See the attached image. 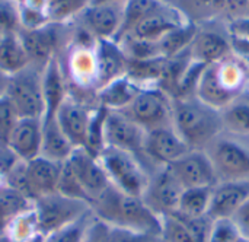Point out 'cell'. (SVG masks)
<instances>
[{
  "label": "cell",
  "instance_id": "bcb514c9",
  "mask_svg": "<svg viewBox=\"0 0 249 242\" xmlns=\"http://www.w3.org/2000/svg\"><path fill=\"white\" fill-rule=\"evenodd\" d=\"M9 79H10V76L6 74L3 70H0V98L6 95V91L9 86Z\"/></svg>",
  "mask_w": 249,
  "mask_h": 242
},
{
  "label": "cell",
  "instance_id": "484cf974",
  "mask_svg": "<svg viewBox=\"0 0 249 242\" xmlns=\"http://www.w3.org/2000/svg\"><path fill=\"white\" fill-rule=\"evenodd\" d=\"M26 66H29V57L19 34L10 32L3 35L0 41V70L12 76Z\"/></svg>",
  "mask_w": 249,
  "mask_h": 242
},
{
  "label": "cell",
  "instance_id": "e575fe53",
  "mask_svg": "<svg viewBox=\"0 0 249 242\" xmlns=\"http://www.w3.org/2000/svg\"><path fill=\"white\" fill-rule=\"evenodd\" d=\"M20 29V4L15 0H0V34L6 35Z\"/></svg>",
  "mask_w": 249,
  "mask_h": 242
},
{
  "label": "cell",
  "instance_id": "680465c9",
  "mask_svg": "<svg viewBox=\"0 0 249 242\" xmlns=\"http://www.w3.org/2000/svg\"><path fill=\"white\" fill-rule=\"evenodd\" d=\"M1 37H3V35H1V34H0V41H1Z\"/></svg>",
  "mask_w": 249,
  "mask_h": 242
},
{
  "label": "cell",
  "instance_id": "f35d334b",
  "mask_svg": "<svg viewBox=\"0 0 249 242\" xmlns=\"http://www.w3.org/2000/svg\"><path fill=\"white\" fill-rule=\"evenodd\" d=\"M162 240L166 242H198L175 215L162 218Z\"/></svg>",
  "mask_w": 249,
  "mask_h": 242
},
{
  "label": "cell",
  "instance_id": "ee69618b",
  "mask_svg": "<svg viewBox=\"0 0 249 242\" xmlns=\"http://www.w3.org/2000/svg\"><path fill=\"white\" fill-rule=\"evenodd\" d=\"M85 242H107L105 241V223L93 216L92 223L88 229Z\"/></svg>",
  "mask_w": 249,
  "mask_h": 242
},
{
  "label": "cell",
  "instance_id": "2e32d148",
  "mask_svg": "<svg viewBox=\"0 0 249 242\" xmlns=\"http://www.w3.org/2000/svg\"><path fill=\"white\" fill-rule=\"evenodd\" d=\"M73 169L82 190L85 191L89 205L96 200L109 186L111 181L98 156L90 153L85 148H76L67 159Z\"/></svg>",
  "mask_w": 249,
  "mask_h": 242
},
{
  "label": "cell",
  "instance_id": "4fadbf2b",
  "mask_svg": "<svg viewBox=\"0 0 249 242\" xmlns=\"http://www.w3.org/2000/svg\"><path fill=\"white\" fill-rule=\"evenodd\" d=\"M124 18V1L89 4L73 20L96 39H115Z\"/></svg>",
  "mask_w": 249,
  "mask_h": 242
},
{
  "label": "cell",
  "instance_id": "9f6ffc18",
  "mask_svg": "<svg viewBox=\"0 0 249 242\" xmlns=\"http://www.w3.org/2000/svg\"><path fill=\"white\" fill-rule=\"evenodd\" d=\"M247 77H248V83H249V66H247Z\"/></svg>",
  "mask_w": 249,
  "mask_h": 242
},
{
  "label": "cell",
  "instance_id": "7a4b0ae2",
  "mask_svg": "<svg viewBox=\"0 0 249 242\" xmlns=\"http://www.w3.org/2000/svg\"><path fill=\"white\" fill-rule=\"evenodd\" d=\"M172 124L190 149L204 150L223 133L220 110H216L196 93L172 98Z\"/></svg>",
  "mask_w": 249,
  "mask_h": 242
},
{
  "label": "cell",
  "instance_id": "52a82bcc",
  "mask_svg": "<svg viewBox=\"0 0 249 242\" xmlns=\"http://www.w3.org/2000/svg\"><path fill=\"white\" fill-rule=\"evenodd\" d=\"M144 131L172 124V96L160 86L143 88L134 101L121 111Z\"/></svg>",
  "mask_w": 249,
  "mask_h": 242
},
{
  "label": "cell",
  "instance_id": "f907efd6",
  "mask_svg": "<svg viewBox=\"0 0 249 242\" xmlns=\"http://www.w3.org/2000/svg\"><path fill=\"white\" fill-rule=\"evenodd\" d=\"M28 242H44V235H36V237H34L32 240H29Z\"/></svg>",
  "mask_w": 249,
  "mask_h": 242
},
{
  "label": "cell",
  "instance_id": "d6986e66",
  "mask_svg": "<svg viewBox=\"0 0 249 242\" xmlns=\"http://www.w3.org/2000/svg\"><path fill=\"white\" fill-rule=\"evenodd\" d=\"M96 61V92L111 82L127 74L128 57L120 42L114 39H98L95 45Z\"/></svg>",
  "mask_w": 249,
  "mask_h": 242
},
{
  "label": "cell",
  "instance_id": "d6a6232c",
  "mask_svg": "<svg viewBox=\"0 0 249 242\" xmlns=\"http://www.w3.org/2000/svg\"><path fill=\"white\" fill-rule=\"evenodd\" d=\"M4 231L16 242H28L34 237L39 235L41 232L38 229V222H36L35 212H34V206L29 210L13 218L7 223Z\"/></svg>",
  "mask_w": 249,
  "mask_h": 242
},
{
  "label": "cell",
  "instance_id": "4316f807",
  "mask_svg": "<svg viewBox=\"0 0 249 242\" xmlns=\"http://www.w3.org/2000/svg\"><path fill=\"white\" fill-rule=\"evenodd\" d=\"M223 131L249 139V101L242 95L220 110Z\"/></svg>",
  "mask_w": 249,
  "mask_h": 242
},
{
  "label": "cell",
  "instance_id": "e0dca14e",
  "mask_svg": "<svg viewBox=\"0 0 249 242\" xmlns=\"http://www.w3.org/2000/svg\"><path fill=\"white\" fill-rule=\"evenodd\" d=\"M206 23L209 26L204 28L198 26L194 39L191 41L190 47L185 51L190 61L203 66L217 63L233 54L228 29L222 32L219 29L212 28L209 22Z\"/></svg>",
  "mask_w": 249,
  "mask_h": 242
},
{
  "label": "cell",
  "instance_id": "603a6c76",
  "mask_svg": "<svg viewBox=\"0 0 249 242\" xmlns=\"http://www.w3.org/2000/svg\"><path fill=\"white\" fill-rule=\"evenodd\" d=\"M25 164H26V174H28L35 200L41 196L57 191L60 172L63 167L61 162H55L39 155L31 161H26Z\"/></svg>",
  "mask_w": 249,
  "mask_h": 242
},
{
  "label": "cell",
  "instance_id": "f1b7e54d",
  "mask_svg": "<svg viewBox=\"0 0 249 242\" xmlns=\"http://www.w3.org/2000/svg\"><path fill=\"white\" fill-rule=\"evenodd\" d=\"M34 206L31 200L23 197L16 190L9 186L0 187V231H3L7 223L18 215L29 210Z\"/></svg>",
  "mask_w": 249,
  "mask_h": 242
},
{
  "label": "cell",
  "instance_id": "7bdbcfd3",
  "mask_svg": "<svg viewBox=\"0 0 249 242\" xmlns=\"http://www.w3.org/2000/svg\"><path fill=\"white\" fill-rule=\"evenodd\" d=\"M226 29L231 37L249 41V16H239L226 22Z\"/></svg>",
  "mask_w": 249,
  "mask_h": 242
},
{
  "label": "cell",
  "instance_id": "60d3db41",
  "mask_svg": "<svg viewBox=\"0 0 249 242\" xmlns=\"http://www.w3.org/2000/svg\"><path fill=\"white\" fill-rule=\"evenodd\" d=\"M19 121V114L13 104L4 95L0 98V143H7L16 123Z\"/></svg>",
  "mask_w": 249,
  "mask_h": 242
},
{
  "label": "cell",
  "instance_id": "d4e9b609",
  "mask_svg": "<svg viewBox=\"0 0 249 242\" xmlns=\"http://www.w3.org/2000/svg\"><path fill=\"white\" fill-rule=\"evenodd\" d=\"M76 148L63 133L57 123V118H42V146L41 155L55 161L66 162Z\"/></svg>",
  "mask_w": 249,
  "mask_h": 242
},
{
  "label": "cell",
  "instance_id": "11a10c76",
  "mask_svg": "<svg viewBox=\"0 0 249 242\" xmlns=\"http://www.w3.org/2000/svg\"><path fill=\"white\" fill-rule=\"evenodd\" d=\"M16 3H19V4H23L25 3V0H15Z\"/></svg>",
  "mask_w": 249,
  "mask_h": 242
},
{
  "label": "cell",
  "instance_id": "4dcf8cb0",
  "mask_svg": "<svg viewBox=\"0 0 249 242\" xmlns=\"http://www.w3.org/2000/svg\"><path fill=\"white\" fill-rule=\"evenodd\" d=\"M92 219H93V213L90 210L82 218H79L77 221H73L44 235V242H85Z\"/></svg>",
  "mask_w": 249,
  "mask_h": 242
},
{
  "label": "cell",
  "instance_id": "cb8c5ba5",
  "mask_svg": "<svg viewBox=\"0 0 249 242\" xmlns=\"http://www.w3.org/2000/svg\"><path fill=\"white\" fill-rule=\"evenodd\" d=\"M142 89V85L125 74L99 89L96 92V102L109 111H123L134 101Z\"/></svg>",
  "mask_w": 249,
  "mask_h": 242
},
{
  "label": "cell",
  "instance_id": "b9f144b4",
  "mask_svg": "<svg viewBox=\"0 0 249 242\" xmlns=\"http://www.w3.org/2000/svg\"><path fill=\"white\" fill-rule=\"evenodd\" d=\"M20 159L18 155L9 148L7 143H0V175L6 178V175L15 168V165Z\"/></svg>",
  "mask_w": 249,
  "mask_h": 242
},
{
  "label": "cell",
  "instance_id": "f5cc1de1",
  "mask_svg": "<svg viewBox=\"0 0 249 242\" xmlns=\"http://www.w3.org/2000/svg\"><path fill=\"white\" fill-rule=\"evenodd\" d=\"M238 242H249L248 238H245V237H241L239 240H238Z\"/></svg>",
  "mask_w": 249,
  "mask_h": 242
},
{
  "label": "cell",
  "instance_id": "ba28073f",
  "mask_svg": "<svg viewBox=\"0 0 249 242\" xmlns=\"http://www.w3.org/2000/svg\"><path fill=\"white\" fill-rule=\"evenodd\" d=\"M69 29V23L54 22H50L35 29L20 28L18 34L29 57V64L44 70L48 61L53 57L58 56L67 45Z\"/></svg>",
  "mask_w": 249,
  "mask_h": 242
},
{
  "label": "cell",
  "instance_id": "ab89813d",
  "mask_svg": "<svg viewBox=\"0 0 249 242\" xmlns=\"http://www.w3.org/2000/svg\"><path fill=\"white\" fill-rule=\"evenodd\" d=\"M6 186L16 190L18 193H20L23 197H26L32 203L35 202V196H34V191L31 188L29 178H28V174H26L25 161H19L15 165V168L6 175Z\"/></svg>",
  "mask_w": 249,
  "mask_h": 242
},
{
  "label": "cell",
  "instance_id": "816d5d0a",
  "mask_svg": "<svg viewBox=\"0 0 249 242\" xmlns=\"http://www.w3.org/2000/svg\"><path fill=\"white\" fill-rule=\"evenodd\" d=\"M242 96L247 98L249 101V83H247V86H245V89H244V92H242Z\"/></svg>",
  "mask_w": 249,
  "mask_h": 242
},
{
  "label": "cell",
  "instance_id": "5b68a950",
  "mask_svg": "<svg viewBox=\"0 0 249 242\" xmlns=\"http://www.w3.org/2000/svg\"><path fill=\"white\" fill-rule=\"evenodd\" d=\"M98 158L114 187L130 196H143L150 174L137 156L117 148L105 146Z\"/></svg>",
  "mask_w": 249,
  "mask_h": 242
},
{
  "label": "cell",
  "instance_id": "ffe728a7",
  "mask_svg": "<svg viewBox=\"0 0 249 242\" xmlns=\"http://www.w3.org/2000/svg\"><path fill=\"white\" fill-rule=\"evenodd\" d=\"M249 199V181L217 183L213 187L209 216L213 219L233 218Z\"/></svg>",
  "mask_w": 249,
  "mask_h": 242
},
{
  "label": "cell",
  "instance_id": "681fc988",
  "mask_svg": "<svg viewBox=\"0 0 249 242\" xmlns=\"http://www.w3.org/2000/svg\"><path fill=\"white\" fill-rule=\"evenodd\" d=\"M108 1H125V0H90L89 4H98V3H108Z\"/></svg>",
  "mask_w": 249,
  "mask_h": 242
},
{
  "label": "cell",
  "instance_id": "6da1fadb",
  "mask_svg": "<svg viewBox=\"0 0 249 242\" xmlns=\"http://www.w3.org/2000/svg\"><path fill=\"white\" fill-rule=\"evenodd\" d=\"M93 216L111 226L162 237V218L155 215L142 197L130 196L112 184L90 205Z\"/></svg>",
  "mask_w": 249,
  "mask_h": 242
},
{
  "label": "cell",
  "instance_id": "44dd1931",
  "mask_svg": "<svg viewBox=\"0 0 249 242\" xmlns=\"http://www.w3.org/2000/svg\"><path fill=\"white\" fill-rule=\"evenodd\" d=\"M7 145L20 161L26 162L39 156L42 146V118H19Z\"/></svg>",
  "mask_w": 249,
  "mask_h": 242
},
{
  "label": "cell",
  "instance_id": "83f0119b",
  "mask_svg": "<svg viewBox=\"0 0 249 242\" xmlns=\"http://www.w3.org/2000/svg\"><path fill=\"white\" fill-rule=\"evenodd\" d=\"M212 196H213V187L185 188L181 194L177 213L191 218L209 215Z\"/></svg>",
  "mask_w": 249,
  "mask_h": 242
},
{
  "label": "cell",
  "instance_id": "277c9868",
  "mask_svg": "<svg viewBox=\"0 0 249 242\" xmlns=\"http://www.w3.org/2000/svg\"><path fill=\"white\" fill-rule=\"evenodd\" d=\"M217 183L249 181V139L223 131L204 149Z\"/></svg>",
  "mask_w": 249,
  "mask_h": 242
},
{
  "label": "cell",
  "instance_id": "c3c4849f",
  "mask_svg": "<svg viewBox=\"0 0 249 242\" xmlns=\"http://www.w3.org/2000/svg\"><path fill=\"white\" fill-rule=\"evenodd\" d=\"M0 242H16L13 238H10L9 235H7V232L3 229V231H0Z\"/></svg>",
  "mask_w": 249,
  "mask_h": 242
},
{
  "label": "cell",
  "instance_id": "74e56055",
  "mask_svg": "<svg viewBox=\"0 0 249 242\" xmlns=\"http://www.w3.org/2000/svg\"><path fill=\"white\" fill-rule=\"evenodd\" d=\"M105 223V222H104ZM162 237L131 231L125 228H117L105 223V241L107 242H159Z\"/></svg>",
  "mask_w": 249,
  "mask_h": 242
},
{
  "label": "cell",
  "instance_id": "8d00e7d4",
  "mask_svg": "<svg viewBox=\"0 0 249 242\" xmlns=\"http://www.w3.org/2000/svg\"><path fill=\"white\" fill-rule=\"evenodd\" d=\"M57 191L67 196V197H71V199H77V200H83L86 203L88 202V197L85 194V191L82 190L73 169L70 168L69 162H63V167H61V172H60V180H58V186H57Z\"/></svg>",
  "mask_w": 249,
  "mask_h": 242
},
{
  "label": "cell",
  "instance_id": "30bf717a",
  "mask_svg": "<svg viewBox=\"0 0 249 242\" xmlns=\"http://www.w3.org/2000/svg\"><path fill=\"white\" fill-rule=\"evenodd\" d=\"M144 137L146 131L131 121L125 114L121 111H109L107 112L105 123H104V142L105 146L117 148L125 152L133 153L140 159L144 165L147 172L152 175L153 168L150 167L149 161L144 155Z\"/></svg>",
  "mask_w": 249,
  "mask_h": 242
},
{
  "label": "cell",
  "instance_id": "7c38bea8",
  "mask_svg": "<svg viewBox=\"0 0 249 242\" xmlns=\"http://www.w3.org/2000/svg\"><path fill=\"white\" fill-rule=\"evenodd\" d=\"M182 191L184 188L181 184L177 181L168 167H165L159 168L150 175L142 199L155 215L165 218L177 213Z\"/></svg>",
  "mask_w": 249,
  "mask_h": 242
},
{
  "label": "cell",
  "instance_id": "6f0895ef",
  "mask_svg": "<svg viewBox=\"0 0 249 242\" xmlns=\"http://www.w3.org/2000/svg\"><path fill=\"white\" fill-rule=\"evenodd\" d=\"M159 242H166V241H165V240H162V238H160V240H159Z\"/></svg>",
  "mask_w": 249,
  "mask_h": 242
},
{
  "label": "cell",
  "instance_id": "5bb4252c",
  "mask_svg": "<svg viewBox=\"0 0 249 242\" xmlns=\"http://www.w3.org/2000/svg\"><path fill=\"white\" fill-rule=\"evenodd\" d=\"M188 150V145L178 134L174 124L146 131L144 155L153 171L169 167Z\"/></svg>",
  "mask_w": 249,
  "mask_h": 242
},
{
  "label": "cell",
  "instance_id": "d590c367",
  "mask_svg": "<svg viewBox=\"0 0 249 242\" xmlns=\"http://www.w3.org/2000/svg\"><path fill=\"white\" fill-rule=\"evenodd\" d=\"M242 237L233 218L213 219L209 242H238Z\"/></svg>",
  "mask_w": 249,
  "mask_h": 242
},
{
  "label": "cell",
  "instance_id": "7dc6e473",
  "mask_svg": "<svg viewBox=\"0 0 249 242\" xmlns=\"http://www.w3.org/2000/svg\"><path fill=\"white\" fill-rule=\"evenodd\" d=\"M168 4H172V6H177V7H181L184 9V4H185V0H162Z\"/></svg>",
  "mask_w": 249,
  "mask_h": 242
},
{
  "label": "cell",
  "instance_id": "7402d4cb",
  "mask_svg": "<svg viewBox=\"0 0 249 242\" xmlns=\"http://www.w3.org/2000/svg\"><path fill=\"white\" fill-rule=\"evenodd\" d=\"M45 112L42 118H54L61 104L69 98V82L58 57H53L42 72Z\"/></svg>",
  "mask_w": 249,
  "mask_h": 242
},
{
  "label": "cell",
  "instance_id": "9c48e42d",
  "mask_svg": "<svg viewBox=\"0 0 249 242\" xmlns=\"http://www.w3.org/2000/svg\"><path fill=\"white\" fill-rule=\"evenodd\" d=\"M34 212L41 235H47L90 212V205L55 191L38 197L34 202Z\"/></svg>",
  "mask_w": 249,
  "mask_h": 242
},
{
  "label": "cell",
  "instance_id": "3957f363",
  "mask_svg": "<svg viewBox=\"0 0 249 242\" xmlns=\"http://www.w3.org/2000/svg\"><path fill=\"white\" fill-rule=\"evenodd\" d=\"M247 83V66L232 54L201 70L194 93L204 104L223 110L242 95Z\"/></svg>",
  "mask_w": 249,
  "mask_h": 242
},
{
  "label": "cell",
  "instance_id": "8fae6325",
  "mask_svg": "<svg viewBox=\"0 0 249 242\" xmlns=\"http://www.w3.org/2000/svg\"><path fill=\"white\" fill-rule=\"evenodd\" d=\"M190 22H193V20L188 18V15L181 7H177V6L162 1L146 18H143L124 38L156 42L160 38H163L165 35L171 34L175 29L185 26Z\"/></svg>",
  "mask_w": 249,
  "mask_h": 242
},
{
  "label": "cell",
  "instance_id": "836d02e7",
  "mask_svg": "<svg viewBox=\"0 0 249 242\" xmlns=\"http://www.w3.org/2000/svg\"><path fill=\"white\" fill-rule=\"evenodd\" d=\"M47 15L50 22L54 23H69L82 10H85L90 0H45Z\"/></svg>",
  "mask_w": 249,
  "mask_h": 242
},
{
  "label": "cell",
  "instance_id": "f546056e",
  "mask_svg": "<svg viewBox=\"0 0 249 242\" xmlns=\"http://www.w3.org/2000/svg\"><path fill=\"white\" fill-rule=\"evenodd\" d=\"M162 0H125L124 1V18L121 29L114 41L123 39L143 18H146L153 9H156Z\"/></svg>",
  "mask_w": 249,
  "mask_h": 242
},
{
  "label": "cell",
  "instance_id": "ac0fdd59",
  "mask_svg": "<svg viewBox=\"0 0 249 242\" xmlns=\"http://www.w3.org/2000/svg\"><path fill=\"white\" fill-rule=\"evenodd\" d=\"M96 108L98 105L76 99L70 95L58 108L55 115L57 123L74 148L86 146L89 126Z\"/></svg>",
  "mask_w": 249,
  "mask_h": 242
},
{
  "label": "cell",
  "instance_id": "f6af8a7d",
  "mask_svg": "<svg viewBox=\"0 0 249 242\" xmlns=\"http://www.w3.org/2000/svg\"><path fill=\"white\" fill-rule=\"evenodd\" d=\"M233 221L236 222L242 237L249 240V199L245 202V205L236 212V215L233 216Z\"/></svg>",
  "mask_w": 249,
  "mask_h": 242
},
{
  "label": "cell",
  "instance_id": "db71d44e",
  "mask_svg": "<svg viewBox=\"0 0 249 242\" xmlns=\"http://www.w3.org/2000/svg\"><path fill=\"white\" fill-rule=\"evenodd\" d=\"M244 16H249V1H248V6H247V10H245V15Z\"/></svg>",
  "mask_w": 249,
  "mask_h": 242
},
{
  "label": "cell",
  "instance_id": "8992f818",
  "mask_svg": "<svg viewBox=\"0 0 249 242\" xmlns=\"http://www.w3.org/2000/svg\"><path fill=\"white\" fill-rule=\"evenodd\" d=\"M42 72V69L29 64L10 76L6 96L13 104L19 118H42L45 112Z\"/></svg>",
  "mask_w": 249,
  "mask_h": 242
},
{
  "label": "cell",
  "instance_id": "1f68e13d",
  "mask_svg": "<svg viewBox=\"0 0 249 242\" xmlns=\"http://www.w3.org/2000/svg\"><path fill=\"white\" fill-rule=\"evenodd\" d=\"M225 0H185L184 12L193 22H212L223 19Z\"/></svg>",
  "mask_w": 249,
  "mask_h": 242
},
{
  "label": "cell",
  "instance_id": "9a60e30c",
  "mask_svg": "<svg viewBox=\"0 0 249 242\" xmlns=\"http://www.w3.org/2000/svg\"><path fill=\"white\" fill-rule=\"evenodd\" d=\"M168 169L185 188L194 187H214L217 184L213 164L206 150L190 149L179 159L172 162Z\"/></svg>",
  "mask_w": 249,
  "mask_h": 242
}]
</instances>
